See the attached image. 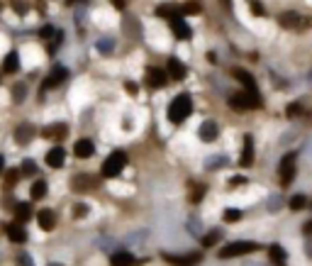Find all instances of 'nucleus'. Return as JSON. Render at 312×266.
Masks as SVG:
<instances>
[{
    "label": "nucleus",
    "instance_id": "nucleus-24",
    "mask_svg": "<svg viewBox=\"0 0 312 266\" xmlns=\"http://www.w3.org/2000/svg\"><path fill=\"white\" fill-rule=\"evenodd\" d=\"M30 195H32V200H42L44 195H47V181H35L32 183V190H30Z\"/></svg>",
    "mask_w": 312,
    "mask_h": 266
},
{
    "label": "nucleus",
    "instance_id": "nucleus-20",
    "mask_svg": "<svg viewBox=\"0 0 312 266\" xmlns=\"http://www.w3.org/2000/svg\"><path fill=\"white\" fill-rule=\"evenodd\" d=\"M8 237H10L15 244H22V242H27V229L22 227L20 222H15V225H8Z\"/></svg>",
    "mask_w": 312,
    "mask_h": 266
},
{
    "label": "nucleus",
    "instance_id": "nucleus-42",
    "mask_svg": "<svg viewBox=\"0 0 312 266\" xmlns=\"http://www.w3.org/2000/svg\"><path fill=\"white\" fill-rule=\"evenodd\" d=\"M125 88H127L129 95H137V93H139V86H137V83H132V81H127V86H125Z\"/></svg>",
    "mask_w": 312,
    "mask_h": 266
},
{
    "label": "nucleus",
    "instance_id": "nucleus-31",
    "mask_svg": "<svg viewBox=\"0 0 312 266\" xmlns=\"http://www.w3.org/2000/svg\"><path fill=\"white\" fill-rule=\"evenodd\" d=\"M222 217H224V222H237V220H241V212H239V210H224V215H222Z\"/></svg>",
    "mask_w": 312,
    "mask_h": 266
},
{
    "label": "nucleus",
    "instance_id": "nucleus-21",
    "mask_svg": "<svg viewBox=\"0 0 312 266\" xmlns=\"http://www.w3.org/2000/svg\"><path fill=\"white\" fill-rule=\"evenodd\" d=\"M32 137H35V127L32 125H20L18 130H15V139H18L20 144H27Z\"/></svg>",
    "mask_w": 312,
    "mask_h": 266
},
{
    "label": "nucleus",
    "instance_id": "nucleus-48",
    "mask_svg": "<svg viewBox=\"0 0 312 266\" xmlns=\"http://www.w3.org/2000/svg\"><path fill=\"white\" fill-rule=\"evenodd\" d=\"M52 266H59V264H52Z\"/></svg>",
    "mask_w": 312,
    "mask_h": 266
},
{
    "label": "nucleus",
    "instance_id": "nucleus-28",
    "mask_svg": "<svg viewBox=\"0 0 312 266\" xmlns=\"http://www.w3.org/2000/svg\"><path fill=\"white\" fill-rule=\"evenodd\" d=\"M288 205H290V210H302V208H307V198L305 195H293Z\"/></svg>",
    "mask_w": 312,
    "mask_h": 266
},
{
    "label": "nucleus",
    "instance_id": "nucleus-18",
    "mask_svg": "<svg viewBox=\"0 0 312 266\" xmlns=\"http://www.w3.org/2000/svg\"><path fill=\"white\" fill-rule=\"evenodd\" d=\"M64 159H66V152H64V147H54V149H49V152H47V164H49L52 169H59V166H64Z\"/></svg>",
    "mask_w": 312,
    "mask_h": 266
},
{
    "label": "nucleus",
    "instance_id": "nucleus-34",
    "mask_svg": "<svg viewBox=\"0 0 312 266\" xmlns=\"http://www.w3.org/2000/svg\"><path fill=\"white\" fill-rule=\"evenodd\" d=\"M37 171V164L32 161V159H25L22 161V173H27V176H32V173Z\"/></svg>",
    "mask_w": 312,
    "mask_h": 266
},
{
    "label": "nucleus",
    "instance_id": "nucleus-4",
    "mask_svg": "<svg viewBox=\"0 0 312 266\" xmlns=\"http://www.w3.org/2000/svg\"><path fill=\"white\" fill-rule=\"evenodd\" d=\"M258 251L256 242H232V244H224L220 249V259H232V256H244V254H251Z\"/></svg>",
    "mask_w": 312,
    "mask_h": 266
},
{
    "label": "nucleus",
    "instance_id": "nucleus-25",
    "mask_svg": "<svg viewBox=\"0 0 312 266\" xmlns=\"http://www.w3.org/2000/svg\"><path fill=\"white\" fill-rule=\"evenodd\" d=\"M137 261H134V256L132 254H127V251H120V254H115L112 256V266H134Z\"/></svg>",
    "mask_w": 312,
    "mask_h": 266
},
{
    "label": "nucleus",
    "instance_id": "nucleus-33",
    "mask_svg": "<svg viewBox=\"0 0 312 266\" xmlns=\"http://www.w3.org/2000/svg\"><path fill=\"white\" fill-rule=\"evenodd\" d=\"M18 178H20V171H8L5 173V188H13L18 183Z\"/></svg>",
    "mask_w": 312,
    "mask_h": 266
},
{
    "label": "nucleus",
    "instance_id": "nucleus-30",
    "mask_svg": "<svg viewBox=\"0 0 312 266\" xmlns=\"http://www.w3.org/2000/svg\"><path fill=\"white\" fill-rule=\"evenodd\" d=\"M181 13L183 15H200V5L198 3H185L183 8H181Z\"/></svg>",
    "mask_w": 312,
    "mask_h": 266
},
{
    "label": "nucleus",
    "instance_id": "nucleus-46",
    "mask_svg": "<svg viewBox=\"0 0 312 266\" xmlns=\"http://www.w3.org/2000/svg\"><path fill=\"white\" fill-rule=\"evenodd\" d=\"M305 251H307V256L312 259V237H310V242H307V247H305Z\"/></svg>",
    "mask_w": 312,
    "mask_h": 266
},
{
    "label": "nucleus",
    "instance_id": "nucleus-12",
    "mask_svg": "<svg viewBox=\"0 0 312 266\" xmlns=\"http://www.w3.org/2000/svg\"><path fill=\"white\" fill-rule=\"evenodd\" d=\"M232 74H234V78H237L239 83L244 86V91H249V93H258V91H256V81H254V76H251L249 71H244V69H234Z\"/></svg>",
    "mask_w": 312,
    "mask_h": 266
},
{
    "label": "nucleus",
    "instance_id": "nucleus-14",
    "mask_svg": "<svg viewBox=\"0 0 312 266\" xmlns=\"http://www.w3.org/2000/svg\"><path fill=\"white\" fill-rule=\"evenodd\" d=\"M200 139L202 142H215L217 139V134H220V127H217V122H212V120H207V122H202L200 125Z\"/></svg>",
    "mask_w": 312,
    "mask_h": 266
},
{
    "label": "nucleus",
    "instance_id": "nucleus-49",
    "mask_svg": "<svg viewBox=\"0 0 312 266\" xmlns=\"http://www.w3.org/2000/svg\"><path fill=\"white\" fill-rule=\"evenodd\" d=\"M310 81H312V76H310Z\"/></svg>",
    "mask_w": 312,
    "mask_h": 266
},
{
    "label": "nucleus",
    "instance_id": "nucleus-16",
    "mask_svg": "<svg viewBox=\"0 0 312 266\" xmlns=\"http://www.w3.org/2000/svg\"><path fill=\"white\" fill-rule=\"evenodd\" d=\"M171 32H173V37H176V39H190V35H193V32H190V27H188L181 18L171 20Z\"/></svg>",
    "mask_w": 312,
    "mask_h": 266
},
{
    "label": "nucleus",
    "instance_id": "nucleus-27",
    "mask_svg": "<svg viewBox=\"0 0 312 266\" xmlns=\"http://www.w3.org/2000/svg\"><path fill=\"white\" fill-rule=\"evenodd\" d=\"M156 15H159V18H171V20L181 18V13H178L173 5H159V8H156Z\"/></svg>",
    "mask_w": 312,
    "mask_h": 266
},
{
    "label": "nucleus",
    "instance_id": "nucleus-1",
    "mask_svg": "<svg viewBox=\"0 0 312 266\" xmlns=\"http://www.w3.org/2000/svg\"><path fill=\"white\" fill-rule=\"evenodd\" d=\"M190 113H193V103H190V95L188 93L176 95V98L171 100V105H168V120H171L173 125H181Z\"/></svg>",
    "mask_w": 312,
    "mask_h": 266
},
{
    "label": "nucleus",
    "instance_id": "nucleus-32",
    "mask_svg": "<svg viewBox=\"0 0 312 266\" xmlns=\"http://www.w3.org/2000/svg\"><path fill=\"white\" fill-rule=\"evenodd\" d=\"M25 93H27V91H25L22 83H15V86H13V100H15V103H18V100H25Z\"/></svg>",
    "mask_w": 312,
    "mask_h": 266
},
{
    "label": "nucleus",
    "instance_id": "nucleus-39",
    "mask_svg": "<svg viewBox=\"0 0 312 266\" xmlns=\"http://www.w3.org/2000/svg\"><path fill=\"white\" fill-rule=\"evenodd\" d=\"M18 266H32V259H30L27 251H20L18 254Z\"/></svg>",
    "mask_w": 312,
    "mask_h": 266
},
{
    "label": "nucleus",
    "instance_id": "nucleus-23",
    "mask_svg": "<svg viewBox=\"0 0 312 266\" xmlns=\"http://www.w3.org/2000/svg\"><path fill=\"white\" fill-rule=\"evenodd\" d=\"M3 69L8 71V74H15L20 69V57L18 52H8V57H5V61H3Z\"/></svg>",
    "mask_w": 312,
    "mask_h": 266
},
{
    "label": "nucleus",
    "instance_id": "nucleus-35",
    "mask_svg": "<svg viewBox=\"0 0 312 266\" xmlns=\"http://www.w3.org/2000/svg\"><path fill=\"white\" fill-rule=\"evenodd\" d=\"M249 5H251V13H254L256 18H266V10H263V5H261L258 0H251Z\"/></svg>",
    "mask_w": 312,
    "mask_h": 266
},
{
    "label": "nucleus",
    "instance_id": "nucleus-2",
    "mask_svg": "<svg viewBox=\"0 0 312 266\" xmlns=\"http://www.w3.org/2000/svg\"><path fill=\"white\" fill-rule=\"evenodd\" d=\"M125 166H127V154L112 152L110 156L105 159V164H103V176H105V178H115V176H120V173L125 171Z\"/></svg>",
    "mask_w": 312,
    "mask_h": 266
},
{
    "label": "nucleus",
    "instance_id": "nucleus-47",
    "mask_svg": "<svg viewBox=\"0 0 312 266\" xmlns=\"http://www.w3.org/2000/svg\"><path fill=\"white\" fill-rule=\"evenodd\" d=\"M5 171V159H3V156H0V173Z\"/></svg>",
    "mask_w": 312,
    "mask_h": 266
},
{
    "label": "nucleus",
    "instance_id": "nucleus-43",
    "mask_svg": "<svg viewBox=\"0 0 312 266\" xmlns=\"http://www.w3.org/2000/svg\"><path fill=\"white\" fill-rule=\"evenodd\" d=\"M241 183H246V178H244V176H234V178L229 181V186H241Z\"/></svg>",
    "mask_w": 312,
    "mask_h": 266
},
{
    "label": "nucleus",
    "instance_id": "nucleus-8",
    "mask_svg": "<svg viewBox=\"0 0 312 266\" xmlns=\"http://www.w3.org/2000/svg\"><path fill=\"white\" fill-rule=\"evenodd\" d=\"M66 76H69V71H66V66H61V64H56L54 69H52V74L44 78V83H42V88L44 91H52V88H56L61 81H66Z\"/></svg>",
    "mask_w": 312,
    "mask_h": 266
},
{
    "label": "nucleus",
    "instance_id": "nucleus-6",
    "mask_svg": "<svg viewBox=\"0 0 312 266\" xmlns=\"http://www.w3.org/2000/svg\"><path fill=\"white\" fill-rule=\"evenodd\" d=\"M278 22H280L283 30H295V32H300L302 25H310V20H302V15H297V13H293V10L283 13V15L278 18Z\"/></svg>",
    "mask_w": 312,
    "mask_h": 266
},
{
    "label": "nucleus",
    "instance_id": "nucleus-15",
    "mask_svg": "<svg viewBox=\"0 0 312 266\" xmlns=\"http://www.w3.org/2000/svg\"><path fill=\"white\" fill-rule=\"evenodd\" d=\"M37 222H39V227L44 229V232H52V229L56 227V215H54V210H39Z\"/></svg>",
    "mask_w": 312,
    "mask_h": 266
},
{
    "label": "nucleus",
    "instance_id": "nucleus-13",
    "mask_svg": "<svg viewBox=\"0 0 312 266\" xmlns=\"http://www.w3.org/2000/svg\"><path fill=\"white\" fill-rule=\"evenodd\" d=\"M93 186H98V178L95 176H88V173H81V176H74L71 178V188L74 190H88Z\"/></svg>",
    "mask_w": 312,
    "mask_h": 266
},
{
    "label": "nucleus",
    "instance_id": "nucleus-40",
    "mask_svg": "<svg viewBox=\"0 0 312 266\" xmlns=\"http://www.w3.org/2000/svg\"><path fill=\"white\" fill-rule=\"evenodd\" d=\"M83 215H88V208H86V205H76V208H74V217H83Z\"/></svg>",
    "mask_w": 312,
    "mask_h": 266
},
{
    "label": "nucleus",
    "instance_id": "nucleus-36",
    "mask_svg": "<svg viewBox=\"0 0 312 266\" xmlns=\"http://www.w3.org/2000/svg\"><path fill=\"white\" fill-rule=\"evenodd\" d=\"M300 113H302V105H300V103H290V105H288V110H285L288 117H297Z\"/></svg>",
    "mask_w": 312,
    "mask_h": 266
},
{
    "label": "nucleus",
    "instance_id": "nucleus-9",
    "mask_svg": "<svg viewBox=\"0 0 312 266\" xmlns=\"http://www.w3.org/2000/svg\"><path fill=\"white\" fill-rule=\"evenodd\" d=\"M166 81H168V74L164 69H156V66H149L147 69V86L149 88H164Z\"/></svg>",
    "mask_w": 312,
    "mask_h": 266
},
{
    "label": "nucleus",
    "instance_id": "nucleus-29",
    "mask_svg": "<svg viewBox=\"0 0 312 266\" xmlns=\"http://www.w3.org/2000/svg\"><path fill=\"white\" fill-rule=\"evenodd\" d=\"M220 237H222V232H220V229H215V232H210V234H205V237H202V244H205V247H212Z\"/></svg>",
    "mask_w": 312,
    "mask_h": 266
},
{
    "label": "nucleus",
    "instance_id": "nucleus-26",
    "mask_svg": "<svg viewBox=\"0 0 312 266\" xmlns=\"http://www.w3.org/2000/svg\"><path fill=\"white\" fill-rule=\"evenodd\" d=\"M15 215H18L20 222L30 220V217H32V205H30V203H18V208H15Z\"/></svg>",
    "mask_w": 312,
    "mask_h": 266
},
{
    "label": "nucleus",
    "instance_id": "nucleus-19",
    "mask_svg": "<svg viewBox=\"0 0 312 266\" xmlns=\"http://www.w3.org/2000/svg\"><path fill=\"white\" fill-rule=\"evenodd\" d=\"M268 259H271V264H275V266H285L288 254H285V249L280 247V244H271V247H268Z\"/></svg>",
    "mask_w": 312,
    "mask_h": 266
},
{
    "label": "nucleus",
    "instance_id": "nucleus-7",
    "mask_svg": "<svg viewBox=\"0 0 312 266\" xmlns=\"http://www.w3.org/2000/svg\"><path fill=\"white\" fill-rule=\"evenodd\" d=\"M164 259L173 266H193L202 259V254L200 251H190V254H164Z\"/></svg>",
    "mask_w": 312,
    "mask_h": 266
},
{
    "label": "nucleus",
    "instance_id": "nucleus-22",
    "mask_svg": "<svg viewBox=\"0 0 312 266\" xmlns=\"http://www.w3.org/2000/svg\"><path fill=\"white\" fill-rule=\"evenodd\" d=\"M42 134L49 137V139H61V137L66 134V125H64V122H54V125H49Z\"/></svg>",
    "mask_w": 312,
    "mask_h": 266
},
{
    "label": "nucleus",
    "instance_id": "nucleus-3",
    "mask_svg": "<svg viewBox=\"0 0 312 266\" xmlns=\"http://www.w3.org/2000/svg\"><path fill=\"white\" fill-rule=\"evenodd\" d=\"M229 105L234 108V110H254V108H258L261 105V98H258V93H249V91H241V93L232 95L229 98Z\"/></svg>",
    "mask_w": 312,
    "mask_h": 266
},
{
    "label": "nucleus",
    "instance_id": "nucleus-41",
    "mask_svg": "<svg viewBox=\"0 0 312 266\" xmlns=\"http://www.w3.org/2000/svg\"><path fill=\"white\" fill-rule=\"evenodd\" d=\"M220 164H224V159H222V156H217V159H210V161H207V166H210V169H220Z\"/></svg>",
    "mask_w": 312,
    "mask_h": 266
},
{
    "label": "nucleus",
    "instance_id": "nucleus-17",
    "mask_svg": "<svg viewBox=\"0 0 312 266\" xmlns=\"http://www.w3.org/2000/svg\"><path fill=\"white\" fill-rule=\"evenodd\" d=\"M93 152H95V147H93L91 139H78L74 147V154L78 156V159H91Z\"/></svg>",
    "mask_w": 312,
    "mask_h": 266
},
{
    "label": "nucleus",
    "instance_id": "nucleus-10",
    "mask_svg": "<svg viewBox=\"0 0 312 266\" xmlns=\"http://www.w3.org/2000/svg\"><path fill=\"white\" fill-rule=\"evenodd\" d=\"M254 164V137L244 134V149L239 156V166H251Z\"/></svg>",
    "mask_w": 312,
    "mask_h": 266
},
{
    "label": "nucleus",
    "instance_id": "nucleus-5",
    "mask_svg": "<svg viewBox=\"0 0 312 266\" xmlns=\"http://www.w3.org/2000/svg\"><path fill=\"white\" fill-rule=\"evenodd\" d=\"M295 161H297V154L290 152L280 159V166H278V176H280V186H290L295 178Z\"/></svg>",
    "mask_w": 312,
    "mask_h": 266
},
{
    "label": "nucleus",
    "instance_id": "nucleus-44",
    "mask_svg": "<svg viewBox=\"0 0 312 266\" xmlns=\"http://www.w3.org/2000/svg\"><path fill=\"white\" fill-rule=\"evenodd\" d=\"M125 3H127V0H112V5H115L117 10H125Z\"/></svg>",
    "mask_w": 312,
    "mask_h": 266
},
{
    "label": "nucleus",
    "instance_id": "nucleus-45",
    "mask_svg": "<svg viewBox=\"0 0 312 266\" xmlns=\"http://www.w3.org/2000/svg\"><path fill=\"white\" fill-rule=\"evenodd\" d=\"M302 232H305V237H312V220L305 225V227H302Z\"/></svg>",
    "mask_w": 312,
    "mask_h": 266
},
{
    "label": "nucleus",
    "instance_id": "nucleus-11",
    "mask_svg": "<svg viewBox=\"0 0 312 266\" xmlns=\"http://www.w3.org/2000/svg\"><path fill=\"white\" fill-rule=\"evenodd\" d=\"M166 66H168V76L173 78V81H183L185 74H188V71H185V64L181 61V59H176V57L168 59Z\"/></svg>",
    "mask_w": 312,
    "mask_h": 266
},
{
    "label": "nucleus",
    "instance_id": "nucleus-37",
    "mask_svg": "<svg viewBox=\"0 0 312 266\" xmlns=\"http://www.w3.org/2000/svg\"><path fill=\"white\" fill-rule=\"evenodd\" d=\"M202 195H205V186H195V190L190 193V200H193V203H200Z\"/></svg>",
    "mask_w": 312,
    "mask_h": 266
},
{
    "label": "nucleus",
    "instance_id": "nucleus-38",
    "mask_svg": "<svg viewBox=\"0 0 312 266\" xmlns=\"http://www.w3.org/2000/svg\"><path fill=\"white\" fill-rule=\"evenodd\" d=\"M54 35H56V30L52 27V25H47V27H42V30H39V37H42V39H49V37H54Z\"/></svg>",
    "mask_w": 312,
    "mask_h": 266
}]
</instances>
